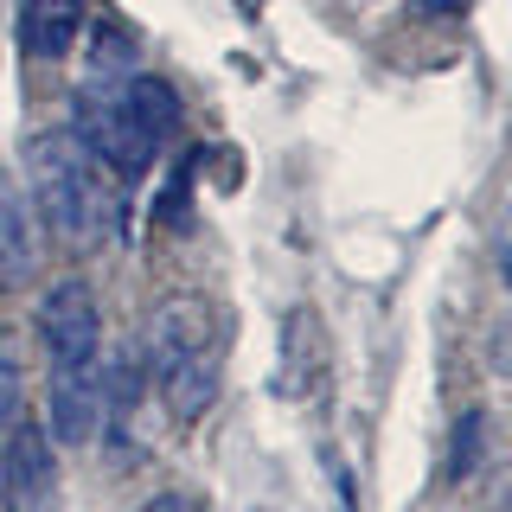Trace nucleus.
I'll return each mask as SVG.
<instances>
[{"instance_id":"nucleus-7","label":"nucleus","mask_w":512,"mask_h":512,"mask_svg":"<svg viewBox=\"0 0 512 512\" xmlns=\"http://www.w3.org/2000/svg\"><path fill=\"white\" fill-rule=\"evenodd\" d=\"M39 263V237H32L26 192L13 186V173H0V288H20Z\"/></svg>"},{"instance_id":"nucleus-1","label":"nucleus","mask_w":512,"mask_h":512,"mask_svg":"<svg viewBox=\"0 0 512 512\" xmlns=\"http://www.w3.org/2000/svg\"><path fill=\"white\" fill-rule=\"evenodd\" d=\"M39 346H45V436L90 442L103 416V308L90 282H58L39 301Z\"/></svg>"},{"instance_id":"nucleus-8","label":"nucleus","mask_w":512,"mask_h":512,"mask_svg":"<svg viewBox=\"0 0 512 512\" xmlns=\"http://www.w3.org/2000/svg\"><path fill=\"white\" fill-rule=\"evenodd\" d=\"M26 416V359H20V340L0 327V436Z\"/></svg>"},{"instance_id":"nucleus-3","label":"nucleus","mask_w":512,"mask_h":512,"mask_svg":"<svg viewBox=\"0 0 512 512\" xmlns=\"http://www.w3.org/2000/svg\"><path fill=\"white\" fill-rule=\"evenodd\" d=\"M26 180H32V205H39L45 231L71 250H96L116 231V173L96 160L77 128H52V135H32L26 148Z\"/></svg>"},{"instance_id":"nucleus-4","label":"nucleus","mask_w":512,"mask_h":512,"mask_svg":"<svg viewBox=\"0 0 512 512\" xmlns=\"http://www.w3.org/2000/svg\"><path fill=\"white\" fill-rule=\"evenodd\" d=\"M148 372L160 404L173 410V423H199L218 404V372H224V333L212 301L173 295L160 301L148 320Z\"/></svg>"},{"instance_id":"nucleus-5","label":"nucleus","mask_w":512,"mask_h":512,"mask_svg":"<svg viewBox=\"0 0 512 512\" xmlns=\"http://www.w3.org/2000/svg\"><path fill=\"white\" fill-rule=\"evenodd\" d=\"M0 506L7 512H58V455H52V436L45 423H20L7 429L0 442Z\"/></svg>"},{"instance_id":"nucleus-2","label":"nucleus","mask_w":512,"mask_h":512,"mask_svg":"<svg viewBox=\"0 0 512 512\" xmlns=\"http://www.w3.org/2000/svg\"><path fill=\"white\" fill-rule=\"evenodd\" d=\"M180 128V90L154 71H96L77 96V141L128 186Z\"/></svg>"},{"instance_id":"nucleus-10","label":"nucleus","mask_w":512,"mask_h":512,"mask_svg":"<svg viewBox=\"0 0 512 512\" xmlns=\"http://www.w3.org/2000/svg\"><path fill=\"white\" fill-rule=\"evenodd\" d=\"M474 0H416V13H429V20H448V13H468Z\"/></svg>"},{"instance_id":"nucleus-9","label":"nucleus","mask_w":512,"mask_h":512,"mask_svg":"<svg viewBox=\"0 0 512 512\" xmlns=\"http://www.w3.org/2000/svg\"><path fill=\"white\" fill-rule=\"evenodd\" d=\"M141 512H205V500H192V493H154Z\"/></svg>"},{"instance_id":"nucleus-6","label":"nucleus","mask_w":512,"mask_h":512,"mask_svg":"<svg viewBox=\"0 0 512 512\" xmlns=\"http://www.w3.org/2000/svg\"><path fill=\"white\" fill-rule=\"evenodd\" d=\"M84 32V0H20V52L64 58Z\"/></svg>"}]
</instances>
